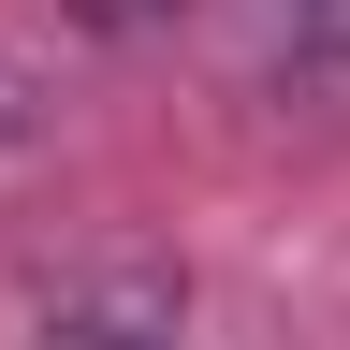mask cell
Segmentation results:
<instances>
[{"label": "cell", "mask_w": 350, "mask_h": 350, "mask_svg": "<svg viewBox=\"0 0 350 350\" xmlns=\"http://www.w3.org/2000/svg\"><path fill=\"white\" fill-rule=\"evenodd\" d=\"M73 15H103V29H131V15H175V0H73Z\"/></svg>", "instance_id": "obj_3"}, {"label": "cell", "mask_w": 350, "mask_h": 350, "mask_svg": "<svg viewBox=\"0 0 350 350\" xmlns=\"http://www.w3.org/2000/svg\"><path fill=\"white\" fill-rule=\"evenodd\" d=\"M44 350H175V278H146V262H117V278L59 292V321H44Z\"/></svg>", "instance_id": "obj_1"}, {"label": "cell", "mask_w": 350, "mask_h": 350, "mask_svg": "<svg viewBox=\"0 0 350 350\" xmlns=\"http://www.w3.org/2000/svg\"><path fill=\"white\" fill-rule=\"evenodd\" d=\"M292 73L321 103H350V0H292Z\"/></svg>", "instance_id": "obj_2"}]
</instances>
